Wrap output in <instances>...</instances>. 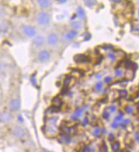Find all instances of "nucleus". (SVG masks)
I'll return each instance as SVG.
<instances>
[{"instance_id": "29", "label": "nucleus", "mask_w": 139, "mask_h": 152, "mask_svg": "<svg viewBox=\"0 0 139 152\" xmlns=\"http://www.w3.org/2000/svg\"><path fill=\"white\" fill-rule=\"evenodd\" d=\"M108 57L109 58V60L111 61H114L115 60V55L113 53V52H109V53H108Z\"/></svg>"}, {"instance_id": "40", "label": "nucleus", "mask_w": 139, "mask_h": 152, "mask_svg": "<svg viewBox=\"0 0 139 152\" xmlns=\"http://www.w3.org/2000/svg\"><path fill=\"white\" fill-rule=\"evenodd\" d=\"M138 17H139V10H138Z\"/></svg>"}, {"instance_id": "8", "label": "nucleus", "mask_w": 139, "mask_h": 152, "mask_svg": "<svg viewBox=\"0 0 139 152\" xmlns=\"http://www.w3.org/2000/svg\"><path fill=\"white\" fill-rule=\"evenodd\" d=\"M21 107V101L19 99H13L9 102V108L11 111H17Z\"/></svg>"}, {"instance_id": "42", "label": "nucleus", "mask_w": 139, "mask_h": 152, "mask_svg": "<svg viewBox=\"0 0 139 152\" xmlns=\"http://www.w3.org/2000/svg\"><path fill=\"white\" fill-rule=\"evenodd\" d=\"M127 152H130V151H127Z\"/></svg>"}, {"instance_id": "4", "label": "nucleus", "mask_w": 139, "mask_h": 152, "mask_svg": "<svg viewBox=\"0 0 139 152\" xmlns=\"http://www.w3.org/2000/svg\"><path fill=\"white\" fill-rule=\"evenodd\" d=\"M37 59L38 61L41 63H45V62H48L50 59V51L47 50V49H42L40 50L38 53V55H37Z\"/></svg>"}, {"instance_id": "27", "label": "nucleus", "mask_w": 139, "mask_h": 152, "mask_svg": "<svg viewBox=\"0 0 139 152\" xmlns=\"http://www.w3.org/2000/svg\"><path fill=\"white\" fill-rule=\"evenodd\" d=\"M85 4L86 6L91 7L96 4V2L95 1H91V0H87V1H85Z\"/></svg>"}, {"instance_id": "20", "label": "nucleus", "mask_w": 139, "mask_h": 152, "mask_svg": "<svg viewBox=\"0 0 139 152\" xmlns=\"http://www.w3.org/2000/svg\"><path fill=\"white\" fill-rule=\"evenodd\" d=\"M99 152H109L108 146H107L105 142H103V144L99 146Z\"/></svg>"}, {"instance_id": "23", "label": "nucleus", "mask_w": 139, "mask_h": 152, "mask_svg": "<svg viewBox=\"0 0 139 152\" xmlns=\"http://www.w3.org/2000/svg\"><path fill=\"white\" fill-rule=\"evenodd\" d=\"M95 88L97 92H101L103 90V83L102 82H98L95 85Z\"/></svg>"}, {"instance_id": "14", "label": "nucleus", "mask_w": 139, "mask_h": 152, "mask_svg": "<svg viewBox=\"0 0 139 152\" xmlns=\"http://www.w3.org/2000/svg\"><path fill=\"white\" fill-rule=\"evenodd\" d=\"M52 103H53V106L59 108V107H61L62 105V99L59 96H56V97H55L53 99Z\"/></svg>"}, {"instance_id": "28", "label": "nucleus", "mask_w": 139, "mask_h": 152, "mask_svg": "<svg viewBox=\"0 0 139 152\" xmlns=\"http://www.w3.org/2000/svg\"><path fill=\"white\" fill-rule=\"evenodd\" d=\"M109 116H110V112H109V110H104L103 113V118L106 119V120H108L109 118Z\"/></svg>"}, {"instance_id": "32", "label": "nucleus", "mask_w": 139, "mask_h": 152, "mask_svg": "<svg viewBox=\"0 0 139 152\" xmlns=\"http://www.w3.org/2000/svg\"><path fill=\"white\" fill-rule=\"evenodd\" d=\"M88 123H89V119H88L87 117H85V118L83 119V121H82V125H83V126H86Z\"/></svg>"}, {"instance_id": "24", "label": "nucleus", "mask_w": 139, "mask_h": 152, "mask_svg": "<svg viewBox=\"0 0 139 152\" xmlns=\"http://www.w3.org/2000/svg\"><path fill=\"white\" fill-rule=\"evenodd\" d=\"M73 28H74V30H78V29H81L82 28V25L81 23L79 22V21H75V22H73Z\"/></svg>"}, {"instance_id": "26", "label": "nucleus", "mask_w": 139, "mask_h": 152, "mask_svg": "<svg viewBox=\"0 0 139 152\" xmlns=\"http://www.w3.org/2000/svg\"><path fill=\"white\" fill-rule=\"evenodd\" d=\"M81 152H91V148L90 147V145H85L83 146V148L81 150Z\"/></svg>"}, {"instance_id": "36", "label": "nucleus", "mask_w": 139, "mask_h": 152, "mask_svg": "<svg viewBox=\"0 0 139 152\" xmlns=\"http://www.w3.org/2000/svg\"><path fill=\"white\" fill-rule=\"evenodd\" d=\"M134 31H139V25L137 24L135 26H134Z\"/></svg>"}, {"instance_id": "11", "label": "nucleus", "mask_w": 139, "mask_h": 152, "mask_svg": "<svg viewBox=\"0 0 139 152\" xmlns=\"http://www.w3.org/2000/svg\"><path fill=\"white\" fill-rule=\"evenodd\" d=\"M74 61L77 63H87L90 61V59L85 55L80 54V55H76L74 56Z\"/></svg>"}, {"instance_id": "12", "label": "nucleus", "mask_w": 139, "mask_h": 152, "mask_svg": "<svg viewBox=\"0 0 139 152\" xmlns=\"http://www.w3.org/2000/svg\"><path fill=\"white\" fill-rule=\"evenodd\" d=\"M83 111H84V109H83L82 107H78V108L76 109V110L74 111V113L71 116V118H72L73 120H77L79 117H80V116H82Z\"/></svg>"}, {"instance_id": "2", "label": "nucleus", "mask_w": 139, "mask_h": 152, "mask_svg": "<svg viewBox=\"0 0 139 152\" xmlns=\"http://www.w3.org/2000/svg\"><path fill=\"white\" fill-rule=\"evenodd\" d=\"M50 15L46 11H41L36 15V22L41 26H47L50 22Z\"/></svg>"}, {"instance_id": "37", "label": "nucleus", "mask_w": 139, "mask_h": 152, "mask_svg": "<svg viewBox=\"0 0 139 152\" xmlns=\"http://www.w3.org/2000/svg\"><path fill=\"white\" fill-rule=\"evenodd\" d=\"M101 77H102V74H101V73H98V74L96 75V78H97V79H100Z\"/></svg>"}, {"instance_id": "13", "label": "nucleus", "mask_w": 139, "mask_h": 152, "mask_svg": "<svg viewBox=\"0 0 139 152\" xmlns=\"http://www.w3.org/2000/svg\"><path fill=\"white\" fill-rule=\"evenodd\" d=\"M37 3H38V6L42 9H47L51 5V2L49 0H38Z\"/></svg>"}, {"instance_id": "7", "label": "nucleus", "mask_w": 139, "mask_h": 152, "mask_svg": "<svg viewBox=\"0 0 139 152\" xmlns=\"http://www.w3.org/2000/svg\"><path fill=\"white\" fill-rule=\"evenodd\" d=\"M46 41L50 46H55L59 41V36L55 32H50L46 37Z\"/></svg>"}, {"instance_id": "1", "label": "nucleus", "mask_w": 139, "mask_h": 152, "mask_svg": "<svg viewBox=\"0 0 139 152\" xmlns=\"http://www.w3.org/2000/svg\"><path fill=\"white\" fill-rule=\"evenodd\" d=\"M58 117L50 116L45 121L44 125V134L48 137H55L58 134V127H57Z\"/></svg>"}, {"instance_id": "33", "label": "nucleus", "mask_w": 139, "mask_h": 152, "mask_svg": "<svg viewBox=\"0 0 139 152\" xmlns=\"http://www.w3.org/2000/svg\"><path fill=\"white\" fill-rule=\"evenodd\" d=\"M134 139L138 143H139V132H136L134 134Z\"/></svg>"}, {"instance_id": "19", "label": "nucleus", "mask_w": 139, "mask_h": 152, "mask_svg": "<svg viewBox=\"0 0 139 152\" xmlns=\"http://www.w3.org/2000/svg\"><path fill=\"white\" fill-rule=\"evenodd\" d=\"M102 134V129L100 128H95L92 131V135L94 137H99Z\"/></svg>"}, {"instance_id": "25", "label": "nucleus", "mask_w": 139, "mask_h": 152, "mask_svg": "<svg viewBox=\"0 0 139 152\" xmlns=\"http://www.w3.org/2000/svg\"><path fill=\"white\" fill-rule=\"evenodd\" d=\"M115 74L116 77H122V76H123L124 72H123V70H122V69H121V68H118V69H116V70H115Z\"/></svg>"}, {"instance_id": "5", "label": "nucleus", "mask_w": 139, "mask_h": 152, "mask_svg": "<svg viewBox=\"0 0 139 152\" xmlns=\"http://www.w3.org/2000/svg\"><path fill=\"white\" fill-rule=\"evenodd\" d=\"M12 134L16 139L22 140V139H24L25 136H26V130L21 126L16 125V126H15L13 128Z\"/></svg>"}, {"instance_id": "15", "label": "nucleus", "mask_w": 139, "mask_h": 152, "mask_svg": "<svg viewBox=\"0 0 139 152\" xmlns=\"http://www.w3.org/2000/svg\"><path fill=\"white\" fill-rule=\"evenodd\" d=\"M111 149L114 152H119L121 150V144L119 141H114L111 145Z\"/></svg>"}, {"instance_id": "34", "label": "nucleus", "mask_w": 139, "mask_h": 152, "mask_svg": "<svg viewBox=\"0 0 139 152\" xmlns=\"http://www.w3.org/2000/svg\"><path fill=\"white\" fill-rule=\"evenodd\" d=\"M112 80H113V78H112L111 77H106L105 79H104V82H105L106 83H110Z\"/></svg>"}, {"instance_id": "6", "label": "nucleus", "mask_w": 139, "mask_h": 152, "mask_svg": "<svg viewBox=\"0 0 139 152\" xmlns=\"http://www.w3.org/2000/svg\"><path fill=\"white\" fill-rule=\"evenodd\" d=\"M78 36V31L74 30V29H71L68 30L67 32H65L62 36V39L65 42H70L73 40L76 37Z\"/></svg>"}, {"instance_id": "9", "label": "nucleus", "mask_w": 139, "mask_h": 152, "mask_svg": "<svg viewBox=\"0 0 139 152\" xmlns=\"http://www.w3.org/2000/svg\"><path fill=\"white\" fill-rule=\"evenodd\" d=\"M45 42V39H44V37L42 35H37L35 37H33V46H35L36 48H39V47H42L43 45L44 44Z\"/></svg>"}, {"instance_id": "17", "label": "nucleus", "mask_w": 139, "mask_h": 152, "mask_svg": "<svg viewBox=\"0 0 139 152\" xmlns=\"http://www.w3.org/2000/svg\"><path fill=\"white\" fill-rule=\"evenodd\" d=\"M77 15L79 18L84 20L85 18V11L83 10V8L81 7H78L77 8Z\"/></svg>"}, {"instance_id": "22", "label": "nucleus", "mask_w": 139, "mask_h": 152, "mask_svg": "<svg viewBox=\"0 0 139 152\" xmlns=\"http://www.w3.org/2000/svg\"><path fill=\"white\" fill-rule=\"evenodd\" d=\"M72 77H67L66 78L64 79V82H63V83H64V86L65 87H68V86L70 85V83H71V82H72Z\"/></svg>"}, {"instance_id": "30", "label": "nucleus", "mask_w": 139, "mask_h": 152, "mask_svg": "<svg viewBox=\"0 0 139 152\" xmlns=\"http://www.w3.org/2000/svg\"><path fill=\"white\" fill-rule=\"evenodd\" d=\"M109 110L110 113H114V112H115V110H116V106L115 105H110L109 108Z\"/></svg>"}, {"instance_id": "18", "label": "nucleus", "mask_w": 139, "mask_h": 152, "mask_svg": "<svg viewBox=\"0 0 139 152\" xmlns=\"http://www.w3.org/2000/svg\"><path fill=\"white\" fill-rule=\"evenodd\" d=\"M123 117H124V114L120 111L119 113H118V115L115 117V120H114V122H117V123H119V124H121V122L123 121Z\"/></svg>"}, {"instance_id": "35", "label": "nucleus", "mask_w": 139, "mask_h": 152, "mask_svg": "<svg viewBox=\"0 0 139 152\" xmlns=\"http://www.w3.org/2000/svg\"><path fill=\"white\" fill-rule=\"evenodd\" d=\"M119 123H117V122H113V123H112V128H117L118 127H119Z\"/></svg>"}, {"instance_id": "38", "label": "nucleus", "mask_w": 139, "mask_h": 152, "mask_svg": "<svg viewBox=\"0 0 139 152\" xmlns=\"http://www.w3.org/2000/svg\"><path fill=\"white\" fill-rule=\"evenodd\" d=\"M57 3H58V4H66L67 3V1L66 0H63V1H59V0H58V1H57Z\"/></svg>"}, {"instance_id": "10", "label": "nucleus", "mask_w": 139, "mask_h": 152, "mask_svg": "<svg viewBox=\"0 0 139 152\" xmlns=\"http://www.w3.org/2000/svg\"><path fill=\"white\" fill-rule=\"evenodd\" d=\"M12 119V115L8 111H3L0 113V122L7 123Z\"/></svg>"}, {"instance_id": "41", "label": "nucleus", "mask_w": 139, "mask_h": 152, "mask_svg": "<svg viewBox=\"0 0 139 152\" xmlns=\"http://www.w3.org/2000/svg\"><path fill=\"white\" fill-rule=\"evenodd\" d=\"M119 152H123V151H119Z\"/></svg>"}, {"instance_id": "39", "label": "nucleus", "mask_w": 139, "mask_h": 152, "mask_svg": "<svg viewBox=\"0 0 139 152\" xmlns=\"http://www.w3.org/2000/svg\"><path fill=\"white\" fill-rule=\"evenodd\" d=\"M113 137H114V136H113V134H110V136H109V140H113Z\"/></svg>"}, {"instance_id": "21", "label": "nucleus", "mask_w": 139, "mask_h": 152, "mask_svg": "<svg viewBox=\"0 0 139 152\" xmlns=\"http://www.w3.org/2000/svg\"><path fill=\"white\" fill-rule=\"evenodd\" d=\"M125 111L126 112L127 114H132L133 111H134V108H133L132 105L131 104H128L125 107Z\"/></svg>"}, {"instance_id": "3", "label": "nucleus", "mask_w": 139, "mask_h": 152, "mask_svg": "<svg viewBox=\"0 0 139 152\" xmlns=\"http://www.w3.org/2000/svg\"><path fill=\"white\" fill-rule=\"evenodd\" d=\"M21 31L25 36L27 37H35L37 36V29L30 25H24L21 27Z\"/></svg>"}, {"instance_id": "16", "label": "nucleus", "mask_w": 139, "mask_h": 152, "mask_svg": "<svg viewBox=\"0 0 139 152\" xmlns=\"http://www.w3.org/2000/svg\"><path fill=\"white\" fill-rule=\"evenodd\" d=\"M60 138H61V140L62 142L66 143V144H69V143L72 141V139H71L70 135H67V134H61Z\"/></svg>"}, {"instance_id": "31", "label": "nucleus", "mask_w": 139, "mask_h": 152, "mask_svg": "<svg viewBox=\"0 0 139 152\" xmlns=\"http://www.w3.org/2000/svg\"><path fill=\"white\" fill-rule=\"evenodd\" d=\"M120 95H121V97H126L127 91H126V90H121V91H120Z\"/></svg>"}]
</instances>
